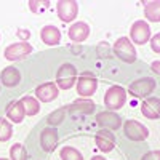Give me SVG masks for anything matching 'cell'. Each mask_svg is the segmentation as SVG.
<instances>
[{
	"mask_svg": "<svg viewBox=\"0 0 160 160\" xmlns=\"http://www.w3.org/2000/svg\"><path fill=\"white\" fill-rule=\"evenodd\" d=\"M125 99H127V91L122 87H115V85L111 87L104 95V104L111 111L120 109L125 104Z\"/></svg>",
	"mask_w": 160,
	"mask_h": 160,
	"instance_id": "1",
	"label": "cell"
},
{
	"mask_svg": "<svg viewBox=\"0 0 160 160\" xmlns=\"http://www.w3.org/2000/svg\"><path fill=\"white\" fill-rule=\"evenodd\" d=\"M114 53L125 62H135L136 61V50L131 45L128 37H120L117 40L114 45Z\"/></svg>",
	"mask_w": 160,
	"mask_h": 160,
	"instance_id": "2",
	"label": "cell"
},
{
	"mask_svg": "<svg viewBox=\"0 0 160 160\" xmlns=\"http://www.w3.org/2000/svg\"><path fill=\"white\" fill-rule=\"evenodd\" d=\"M75 78H77V71H75V68H74L72 64L66 62V64L61 66L59 71H58V74H56V83H58V87L62 88V90H69V88L75 83Z\"/></svg>",
	"mask_w": 160,
	"mask_h": 160,
	"instance_id": "3",
	"label": "cell"
},
{
	"mask_svg": "<svg viewBox=\"0 0 160 160\" xmlns=\"http://www.w3.org/2000/svg\"><path fill=\"white\" fill-rule=\"evenodd\" d=\"M155 90V80L151 77H144L139 78L136 82H133L128 88V91L131 93V96L135 98H144V96H149L151 93Z\"/></svg>",
	"mask_w": 160,
	"mask_h": 160,
	"instance_id": "4",
	"label": "cell"
},
{
	"mask_svg": "<svg viewBox=\"0 0 160 160\" xmlns=\"http://www.w3.org/2000/svg\"><path fill=\"white\" fill-rule=\"evenodd\" d=\"M56 10H58V16L62 22H71L77 18L78 3L74 2V0H59L56 3Z\"/></svg>",
	"mask_w": 160,
	"mask_h": 160,
	"instance_id": "5",
	"label": "cell"
},
{
	"mask_svg": "<svg viewBox=\"0 0 160 160\" xmlns=\"http://www.w3.org/2000/svg\"><path fill=\"white\" fill-rule=\"evenodd\" d=\"M123 130H125V135L131 141H144L149 136L148 128L144 125H141L139 122H136V120H127L123 125Z\"/></svg>",
	"mask_w": 160,
	"mask_h": 160,
	"instance_id": "6",
	"label": "cell"
},
{
	"mask_svg": "<svg viewBox=\"0 0 160 160\" xmlns=\"http://www.w3.org/2000/svg\"><path fill=\"white\" fill-rule=\"evenodd\" d=\"M130 35H131V40H133L136 45H144V43L151 38L149 24L144 22V21H136L135 24L131 26Z\"/></svg>",
	"mask_w": 160,
	"mask_h": 160,
	"instance_id": "7",
	"label": "cell"
},
{
	"mask_svg": "<svg viewBox=\"0 0 160 160\" xmlns=\"http://www.w3.org/2000/svg\"><path fill=\"white\" fill-rule=\"evenodd\" d=\"M32 51V47L28 42H19V43H13L8 45L5 48V58L10 61H16V59H22L24 56H28Z\"/></svg>",
	"mask_w": 160,
	"mask_h": 160,
	"instance_id": "8",
	"label": "cell"
},
{
	"mask_svg": "<svg viewBox=\"0 0 160 160\" xmlns=\"http://www.w3.org/2000/svg\"><path fill=\"white\" fill-rule=\"evenodd\" d=\"M98 88V82H96V78L95 77H91L90 74H85L78 78V82H77V93L80 96H83V98H88L91 96L93 93L96 91Z\"/></svg>",
	"mask_w": 160,
	"mask_h": 160,
	"instance_id": "9",
	"label": "cell"
},
{
	"mask_svg": "<svg viewBox=\"0 0 160 160\" xmlns=\"http://www.w3.org/2000/svg\"><path fill=\"white\" fill-rule=\"evenodd\" d=\"M96 122L104 128V130H118L120 125H122V120L120 117L112 112V111H108V112H101L96 115Z\"/></svg>",
	"mask_w": 160,
	"mask_h": 160,
	"instance_id": "10",
	"label": "cell"
},
{
	"mask_svg": "<svg viewBox=\"0 0 160 160\" xmlns=\"http://www.w3.org/2000/svg\"><path fill=\"white\" fill-rule=\"evenodd\" d=\"M35 96L38 101H42V102H50L53 99H56L58 98V87L56 83H53V82H48V83H43V85H40L35 88Z\"/></svg>",
	"mask_w": 160,
	"mask_h": 160,
	"instance_id": "11",
	"label": "cell"
},
{
	"mask_svg": "<svg viewBox=\"0 0 160 160\" xmlns=\"http://www.w3.org/2000/svg\"><path fill=\"white\" fill-rule=\"evenodd\" d=\"M95 139H96V146L102 152H111L115 148V138L109 130H99Z\"/></svg>",
	"mask_w": 160,
	"mask_h": 160,
	"instance_id": "12",
	"label": "cell"
},
{
	"mask_svg": "<svg viewBox=\"0 0 160 160\" xmlns=\"http://www.w3.org/2000/svg\"><path fill=\"white\" fill-rule=\"evenodd\" d=\"M141 112L146 118H158L160 117V99L158 98H148L142 106H141Z\"/></svg>",
	"mask_w": 160,
	"mask_h": 160,
	"instance_id": "13",
	"label": "cell"
},
{
	"mask_svg": "<svg viewBox=\"0 0 160 160\" xmlns=\"http://www.w3.org/2000/svg\"><path fill=\"white\" fill-rule=\"evenodd\" d=\"M40 142H42V149L45 152H51L58 142V131L55 128H45L40 136Z\"/></svg>",
	"mask_w": 160,
	"mask_h": 160,
	"instance_id": "14",
	"label": "cell"
},
{
	"mask_svg": "<svg viewBox=\"0 0 160 160\" xmlns=\"http://www.w3.org/2000/svg\"><path fill=\"white\" fill-rule=\"evenodd\" d=\"M88 35H90V28L87 22L78 21L69 28V37L74 42H83V40H87Z\"/></svg>",
	"mask_w": 160,
	"mask_h": 160,
	"instance_id": "15",
	"label": "cell"
},
{
	"mask_svg": "<svg viewBox=\"0 0 160 160\" xmlns=\"http://www.w3.org/2000/svg\"><path fill=\"white\" fill-rule=\"evenodd\" d=\"M40 38H42V42L47 43V45H58L59 40H61V32L58 28L55 26H45L42 28L40 31Z\"/></svg>",
	"mask_w": 160,
	"mask_h": 160,
	"instance_id": "16",
	"label": "cell"
},
{
	"mask_svg": "<svg viewBox=\"0 0 160 160\" xmlns=\"http://www.w3.org/2000/svg\"><path fill=\"white\" fill-rule=\"evenodd\" d=\"M0 78H2V83L5 87H16L21 80V74L16 68H5L0 74Z\"/></svg>",
	"mask_w": 160,
	"mask_h": 160,
	"instance_id": "17",
	"label": "cell"
},
{
	"mask_svg": "<svg viewBox=\"0 0 160 160\" xmlns=\"http://www.w3.org/2000/svg\"><path fill=\"white\" fill-rule=\"evenodd\" d=\"M7 115H8V118L11 120V122H16V123L22 122V118H24V115H26V111H24L22 102H21V101L11 102V104L8 106V109H7Z\"/></svg>",
	"mask_w": 160,
	"mask_h": 160,
	"instance_id": "18",
	"label": "cell"
},
{
	"mask_svg": "<svg viewBox=\"0 0 160 160\" xmlns=\"http://www.w3.org/2000/svg\"><path fill=\"white\" fill-rule=\"evenodd\" d=\"M144 16L152 22H160V0L148 2L144 5Z\"/></svg>",
	"mask_w": 160,
	"mask_h": 160,
	"instance_id": "19",
	"label": "cell"
},
{
	"mask_svg": "<svg viewBox=\"0 0 160 160\" xmlns=\"http://www.w3.org/2000/svg\"><path fill=\"white\" fill-rule=\"evenodd\" d=\"M72 112H82V114H90L95 111V102H91L90 99H78L75 101L71 108Z\"/></svg>",
	"mask_w": 160,
	"mask_h": 160,
	"instance_id": "20",
	"label": "cell"
},
{
	"mask_svg": "<svg viewBox=\"0 0 160 160\" xmlns=\"http://www.w3.org/2000/svg\"><path fill=\"white\" fill-rule=\"evenodd\" d=\"M21 102L24 106L26 115H35V114H38L40 104H38V101L35 98H32V96H22L21 98Z\"/></svg>",
	"mask_w": 160,
	"mask_h": 160,
	"instance_id": "21",
	"label": "cell"
},
{
	"mask_svg": "<svg viewBox=\"0 0 160 160\" xmlns=\"http://www.w3.org/2000/svg\"><path fill=\"white\" fill-rule=\"evenodd\" d=\"M11 160H28V152L22 144H13L10 149Z\"/></svg>",
	"mask_w": 160,
	"mask_h": 160,
	"instance_id": "22",
	"label": "cell"
},
{
	"mask_svg": "<svg viewBox=\"0 0 160 160\" xmlns=\"http://www.w3.org/2000/svg\"><path fill=\"white\" fill-rule=\"evenodd\" d=\"M59 155H61V160H83L82 154L74 148H62Z\"/></svg>",
	"mask_w": 160,
	"mask_h": 160,
	"instance_id": "23",
	"label": "cell"
},
{
	"mask_svg": "<svg viewBox=\"0 0 160 160\" xmlns=\"http://www.w3.org/2000/svg\"><path fill=\"white\" fill-rule=\"evenodd\" d=\"M11 135H13L11 125L7 122L5 118H0V141H2V142L8 141L11 138Z\"/></svg>",
	"mask_w": 160,
	"mask_h": 160,
	"instance_id": "24",
	"label": "cell"
},
{
	"mask_svg": "<svg viewBox=\"0 0 160 160\" xmlns=\"http://www.w3.org/2000/svg\"><path fill=\"white\" fill-rule=\"evenodd\" d=\"M64 115H66V108H61V109H58L56 112L50 114V115H48V118H47V122H48L50 125H58V123H61V122H62Z\"/></svg>",
	"mask_w": 160,
	"mask_h": 160,
	"instance_id": "25",
	"label": "cell"
},
{
	"mask_svg": "<svg viewBox=\"0 0 160 160\" xmlns=\"http://www.w3.org/2000/svg\"><path fill=\"white\" fill-rule=\"evenodd\" d=\"M151 48L154 53H158L160 55V34H157L151 38Z\"/></svg>",
	"mask_w": 160,
	"mask_h": 160,
	"instance_id": "26",
	"label": "cell"
},
{
	"mask_svg": "<svg viewBox=\"0 0 160 160\" xmlns=\"http://www.w3.org/2000/svg\"><path fill=\"white\" fill-rule=\"evenodd\" d=\"M141 160H160V151H151L148 152Z\"/></svg>",
	"mask_w": 160,
	"mask_h": 160,
	"instance_id": "27",
	"label": "cell"
},
{
	"mask_svg": "<svg viewBox=\"0 0 160 160\" xmlns=\"http://www.w3.org/2000/svg\"><path fill=\"white\" fill-rule=\"evenodd\" d=\"M151 69L155 72V74H160V61H155L151 64Z\"/></svg>",
	"mask_w": 160,
	"mask_h": 160,
	"instance_id": "28",
	"label": "cell"
},
{
	"mask_svg": "<svg viewBox=\"0 0 160 160\" xmlns=\"http://www.w3.org/2000/svg\"><path fill=\"white\" fill-rule=\"evenodd\" d=\"M91 160H104V158H102V157H99V155H95Z\"/></svg>",
	"mask_w": 160,
	"mask_h": 160,
	"instance_id": "29",
	"label": "cell"
},
{
	"mask_svg": "<svg viewBox=\"0 0 160 160\" xmlns=\"http://www.w3.org/2000/svg\"><path fill=\"white\" fill-rule=\"evenodd\" d=\"M0 160H7V158H0Z\"/></svg>",
	"mask_w": 160,
	"mask_h": 160,
	"instance_id": "30",
	"label": "cell"
}]
</instances>
